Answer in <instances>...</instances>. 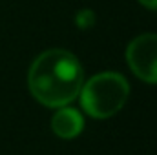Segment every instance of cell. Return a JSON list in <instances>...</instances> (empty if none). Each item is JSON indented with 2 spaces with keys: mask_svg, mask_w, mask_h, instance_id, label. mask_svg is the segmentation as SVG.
<instances>
[{
  "mask_svg": "<svg viewBox=\"0 0 157 155\" xmlns=\"http://www.w3.org/2000/svg\"><path fill=\"white\" fill-rule=\"evenodd\" d=\"M130 95L128 80L113 71L99 73L80 88V104L88 115L108 119L124 106Z\"/></svg>",
  "mask_w": 157,
  "mask_h": 155,
  "instance_id": "7a4b0ae2",
  "label": "cell"
},
{
  "mask_svg": "<svg viewBox=\"0 0 157 155\" xmlns=\"http://www.w3.org/2000/svg\"><path fill=\"white\" fill-rule=\"evenodd\" d=\"M146 9H154V11H157V0H139Z\"/></svg>",
  "mask_w": 157,
  "mask_h": 155,
  "instance_id": "8992f818",
  "label": "cell"
},
{
  "mask_svg": "<svg viewBox=\"0 0 157 155\" xmlns=\"http://www.w3.org/2000/svg\"><path fill=\"white\" fill-rule=\"evenodd\" d=\"M93 24H95V15L91 11L84 9V11H80L77 15V26L78 28H90Z\"/></svg>",
  "mask_w": 157,
  "mask_h": 155,
  "instance_id": "5b68a950",
  "label": "cell"
},
{
  "mask_svg": "<svg viewBox=\"0 0 157 155\" xmlns=\"http://www.w3.org/2000/svg\"><path fill=\"white\" fill-rule=\"evenodd\" d=\"M130 70L144 82L157 84V35L146 33L130 42L126 49Z\"/></svg>",
  "mask_w": 157,
  "mask_h": 155,
  "instance_id": "3957f363",
  "label": "cell"
},
{
  "mask_svg": "<svg viewBox=\"0 0 157 155\" xmlns=\"http://www.w3.org/2000/svg\"><path fill=\"white\" fill-rule=\"evenodd\" d=\"M84 128V119L73 108H60L51 119V130L62 139H73Z\"/></svg>",
  "mask_w": 157,
  "mask_h": 155,
  "instance_id": "277c9868",
  "label": "cell"
},
{
  "mask_svg": "<svg viewBox=\"0 0 157 155\" xmlns=\"http://www.w3.org/2000/svg\"><path fill=\"white\" fill-rule=\"evenodd\" d=\"M82 80V66L75 55L64 49L44 51L35 59L28 75L31 95L49 108H62L77 99Z\"/></svg>",
  "mask_w": 157,
  "mask_h": 155,
  "instance_id": "6da1fadb",
  "label": "cell"
}]
</instances>
